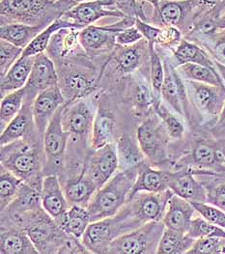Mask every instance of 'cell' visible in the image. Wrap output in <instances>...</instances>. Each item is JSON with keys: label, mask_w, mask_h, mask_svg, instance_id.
<instances>
[{"label": "cell", "mask_w": 225, "mask_h": 254, "mask_svg": "<svg viewBox=\"0 0 225 254\" xmlns=\"http://www.w3.org/2000/svg\"><path fill=\"white\" fill-rule=\"evenodd\" d=\"M46 27L47 25H31L19 22L5 23L0 26V38L24 50Z\"/></svg>", "instance_id": "cell-34"}, {"label": "cell", "mask_w": 225, "mask_h": 254, "mask_svg": "<svg viewBox=\"0 0 225 254\" xmlns=\"http://www.w3.org/2000/svg\"><path fill=\"white\" fill-rule=\"evenodd\" d=\"M174 193L171 190L162 192L140 191L127 201L131 215L141 224L150 221H163L169 201Z\"/></svg>", "instance_id": "cell-14"}, {"label": "cell", "mask_w": 225, "mask_h": 254, "mask_svg": "<svg viewBox=\"0 0 225 254\" xmlns=\"http://www.w3.org/2000/svg\"><path fill=\"white\" fill-rule=\"evenodd\" d=\"M1 254H38L39 252L20 225L4 229L2 227L0 238Z\"/></svg>", "instance_id": "cell-29"}, {"label": "cell", "mask_w": 225, "mask_h": 254, "mask_svg": "<svg viewBox=\"0 0 225 254\" xmlns=\"http://www.w3.org/2000/svg\"><path fill=\"white\" fill-rule=\"evenodd\" d=\"M140 225H142L140 221L131 215L125 204L115 216L91 222L81 241L91 254H108L110 246L115 239Z\"/></svg>", "instance_id": "cell-4"}, {"label": "cell", "mask_w": 225, "mask_h": 254, "mask_svg": "<svg viewBox=\"0 0 225 254\" xmlns=\"http://www.w3.org/2000/svg\"><path fill=\"white\" fill-rule=\"evenodd\" d=\"M142 1L147 2L148 4H150L153 8H154V7H157V6L159 5V3L161 2V0H142Z\"/></svg>", "instance_id": "cell-59"}, {"label": "cell", "mask_w": 225, "mask_h": 254, "mask_svg": "<svg viewBox=\"0 0 225 254\" xmlns=\"http://www.w3.org/2000/svg\"><path fill=\"white\" fill-rule=\"evenodd\" d=\"M117 169H119V161L116 143L93 149L83 167L85 173L94 182L97 189L102 188L112 179Z\"/></svg>", "instance_id": "cell-15"}, {"label": "cell", "mask_w": 225, "mask_h": 254, "mask_svg": "<svg viewBox=\"0 0 225 254\" xmlns=\"http://www.w3.org/2000/svg\"><path fill=\"white\" fill-rule=\"evenodd\" d=\"M164 123L171 139L175 141H182L186 134V127L183 117L174 112L164 102L154 109Z\"/></svg>", "instance_id": "cell-40"}, {"label": "cell", "mask_w": 225, "mask_h": 254, "mask_svg": "<svg viewBox=\"0 0 225 254\" xmlns=\"http://www.w3.org/2000/svg\"><path fill=\"white\" fill-rule=\"evenodd\" d=\"M66 9L57 0H1V24L19 22L50 25L62 17Z\"/></svg>", "instance_id": "cell-3"}, {"label": "cell", "mask_w": 225, "mask_h": 254, "mask_svg": "<svg viewBox=\"0 0 225 254\" xmlns=\"http://www.w3.org/2000/svg\"><path fill=\"white\" fill-rule=\"evenodd\" d=\"M82 28L65 27L55 33L52 38L46 54L56 63L85 55V52L79 42V32Z\"/></svg>", "instance_id": "cell-19"}, {"label": "cell", "mask_w": 225, "mask_h": 254, "mask_svg": "<svg viewBox=\"0 0 225 254\" xmlns=\"http://www.w3.org/2000/svg\"><path fill=\"white\" fill-rule=\"evenodd\" d=\"M146 3L142 0H115V8L124 17L139 18L143 21L150 22V17L145 11Z\"/></svg>", "instance_id": "cell-47"}, {"label": "cell", "mask_w": 225, "mask_h": 254, "mask_svg": "<svg viewBox=\"0 0 225 254\" xmlns=\"http://www.w3.org/2000/svg\"><path fill=\"white\" fill-rule=\"evenodd\" d=\"M169 58L175 68L187 64L193 63L209 67L217 70V65L212 56L209 55L204 48L187 39H183L179 46L173 53H169Z\"/></svg>", "instance_id": "cell-27"}, {"label": "cell", "mask_w": 225, "mask_h": 254, "mask_svg": "<svg viewBox=\"0 0 225 254\" xmlns=\"http://www.w3.org/2000/svg\"><path fill=\"white\" fill-rule=\"evenodd\" d=\"M41 202L43 209L55 220L61 218L70 208L71 205L56 174L47 175L43 179Z\"/></svg>", "instance_id": "cell-23"}, {"label": "cell", "mask_w": 225, "mask_h": 254, "mask_svg": "<svg viewBox=\"0 0 225 254\" xmlns=\"http://www.w3.org/2000/svg\"><path fill=\"white\" fill-rule=\"evenodd\" d=\"M207 130L219 145L225 143V105L219 117L212 123Z\"/></svg>", "instance_id": "cell-51"}, {"label": "cell", "mask_w": 225, "mask_h": 254, "mask_svg": "<svg viewBox=\"0 0 225 254\" xmlns=\"http://www.w3.org/2000/svg\"><path fill=\"white\" fill-rule=\"evenodd\" d=\"M25 102V87L13 91L1 97L0 122L1 130L18 115Z\"/></svg>", "instance_id": "cell-41"}, {"label": "cell", "mask_w": 225, "mask_h": 254, "mask_svg": "<svg viewBox=\"0 0 225 254\" xmlns=\"http://www.w3.org/2000/svg\"><path fill=\"white\" fill-rule=\"evenodd\" d=\"M66 100L58 85L41 92L32 103V111L37 130L44 134L50 121L57 110L66 104Z\"/></svg>", "instance_id": "cell-22"}, {"label": "cell", "mask_w": 225, "mask_h": 254, "mask_svg": "<svg viewBox=\"0 0 225 254\" xmlns=\"http://www.w3.org/2000/svg\"><path fill=\"white\" fill-rule=\"evenodd\" d=\"M134 25L140 31V33L142 34L143 38L148 42L149 46H155L156 45L159 33L161 31V27L156 26L150 22L143 21L139 18L135 19V24Z\"/></svg>", "instance_id": "cell-53"}, {"label": "cell", "mask_w": 225, "mask_h": 254, "mask_svg": "<svg viewBox=\"0 0 225 254\" xmlns=\"http://www.w3.org/2000/svg\"><path fill=\"white\" fill-rule=\"evenodd\" d=\"M93 1H97L100 4H102L105 7H109V8H115V0H93Z\"/></svg>", "instance_id": "cell-56"}, {"label": "cell", "mask_w": 225, "mask_h": 254, "mask_svg": "<svg viewBox=\"0 0 225 254\" xmlns=\"http://www.w3.org/2000/svg\"><path fill=\"white\" fill-rule=\"evenodd\" d=\"M150 49V76L151 86L155 98L154 109L157 108L162 101V87L165 80V65L164 60L155 46H149Z\"/></svg>", "instance_id": "cell-42"}, {"label": "cell", "mask_w": 225, "mask_h": 254, "mask_svg": "<svg viewBox=\"0 0 225 254\" xmlns=\"http://www.w3.org/2000/svg\"><path fill=\"white\" fill-rule=\"evenodd\" d=\"M57 254H91V252L84 246L82 241L76 237L65 234Z\"/></svg>", "instance_id": "cell-50"}, {"label": "cell", "mask_w": 225, "mask_h": 254, "mask_svg": "<svg viewBox=\"0 0 225 254\" xmlns=\"http://www.w3.org/2000/svg\"><path fill=\"white\" fill-rule=\"evenodd\" d=\"M220 149H221V152L223 153V155H224V157H225V144L220 145Z\"/></svg>", "instance_id": "cell-60"}, {"label": "cell", "mask_w": 225, "mask_h": 254, "mask_svg": "<svg viewBox=\"0 0 225 254\" xmlns=\"http://www.w3.org/2000/svg\"><path fill=\"white\" fill-rule=\"evenodd\" d=\"M23 49L5 40L0 41V74L3 76L22 55Z\"/></svg>", "instance_id": "cell-48"}, {"label": "cell", "mask_w": 225, "mask_h": 254, "mask_svg": "<svg viewBox=\"0 0 225 254\" xmlns=\"http://www.w3.org/2000/svg\"><path fill=\"white\" fill-rule=\"evenodd\" d=\"M35 56H20L9 71L1 76L0 91L1 97L13 91L19 90L25 87L32 67Z\"/></svg>", "instance_id": "cell-30"}, {"label": "cell", "mask_w": 225, "mask_h": 254, "mask_svg": "<svg viewBox=\"0 0 225 254\" xmlns=\"http://www.w3.org/2000/svg\"><path fill=\"white\" fill-rule=\"evenodd\" d=\"M56 221L64 232L81 239L91 223V217L87 207L71 205L67 212Z\"/></svg>", "instance_id": "cell-32"}, {"label": "cell", "mask_w": 225, "mask_h": 254, "mask_svg": "<svg viewBox=\"0 0 225 254\" xmlns=\"http://www.w3.org/2000/svg\"><path fill=\"white\" fill-rule=\"evenodd\" d=\"M149 63L150 49L145 39L131 46L116 45L102 68L101 79L108 77L109 81H117L120 78H127Z\"/></svg>", "instance_id": "cell-6"}, {"label": "cell", "mask_w": 225, "mask_h": 254, "mask_svg": "<svg viewBox=\"0 0 225 254\" xmlns=\"http://www.w3.org/2000/svg\"><path fill=\"white\" fill-rule=\"evenodd\" d=\"M200 12L193 0H161L159 5L153 8L150 23L159 27H176L185 37Z\"/></svg>", "instance_id": "cell-12"}, {"label": "cell", "mask_w": 225, "mask_h": 254, "mask_svg": "<svg viewBox=\"0 0 225 254\" xmlns=\"http://www.w3.org/2000/svg\"><path fill=\"white\" fill-rule=\"evenodd\" d=\"M137 176V169L119 170L95 191L87 209L91 222L115 216L127 203Z\"/></svg>", "instance_id": "cell-2"}, {"label": "cell", "mask_w": 225, "mask_h": 254, "mask_svg": "<svg viewBox=\"0 0 225 254\" xmlns=\"http://www.w3.org/2000/svg\"><path fill=\"white\" fill-rule=\"evenodd\" d=\"M166 229L163 221H150L115 239L108 254H157L160 241Z\"/></svg>", "instance_id": "cell-8"}, {"label": "cell", "mask_w": 225, "mask_h": 254, "mask_svg": "<svg viewBox=\"0 0 225 254\" xmlns=\"http://www.w3.org/2000/svg\"><path fill=\"white\" fill-rule=\"evenodd\" d=\"M176 69L185 80H192L201 83L225 87V82L219 72L206 66L187 63L177 67Z\"/></svg>", "instance_id": "cell-39"}, {"label": "cell", "mask_w": 225, "mask_h": 254, "mask_svg": "<svg viewBox=\"0 0 225 254\" xmlns=\"http://www.w3.org/2000/svg\"><path fill=\"white\" fill-rule=\"evenodd\" d=\"M195 242V239L188 233L176 231L167 228L160 241L158 247V254H188Z\"/></svg>", "instance_id": "cell-38"}, {"label": "cell", "mask_w": 225, "mask_h": 254, "mask_svg": "<svg viewBox=\"0 0 225 254\" xmlns=\"http://www.w3.org/2000/svg\"><path fill=\"white\" fill-rule=\"evenodd\" d=\"M65 105L57 110L44 133L45 165L47 168L60 167L67 148L70 133L64 129L62 125V114Z\"/></svg>", "instance_id": "cell-16"}, {"label": "cell", "mask_w": 225, "mask_h": 254, "mask_svg": "<svg viewBox=\"0 0 225 254\" xmlns=\"http://www.w3.org/2000/svg\"><path fill=\"white\" fill-rule=\"evenodd\" d=\"M219 28L220 30H225V11L219 19Z\"/></svg>", "instance_id": "cell-58"}, {"label": "cell", "mask_w": 225, "mask_h": 254, "mask_svg": "<svg viewBox=\"0 0 225 254\" xmlns=\"http://www.w3.org/2000/svg\"><path fill=\"white\" fill-rule=\"evenodd\" d=\"M136 18L124 17L119 21L105 25H88L80 29L79 42L91 59L102 56H110L116 47V35L118 32L133 26Z\"/></svg>", "instance_id": "cell-9"}, {"label": "cell", "mask_w": 225, "mask_h": 254, "mask_svg": "<svg viewBox=\"0 0 225 254\" xmlns=\"http://www.w3.org/2000/svg\"><path fill=\"white\" fill-rule=\"evenodd\" d=\"M55 85H58V73L55 61L46 53L36 55L25 85V102L33 103L41 92Z\"/></svg>", "instance_id": "cell-17"}, {"label": "cell", "mask_w": 225, "mask_h": 254, "mask_svg": "<svg viewBox=\"0 0 225 254\" xmlns=\"http://www.w3.org/2000/svg\"><path fill=\"white\" fill-rule=\"evenodd\" d=\"M193 43L204 48L216 62L225 65V30H219L213 35L200 38Z\"/></svg>", "instance_id": "cell-44"}, {"label": "cell", "mask_w": 225, "mask_h": 254, "mask_svg": "<svg viewBox=\"0 0 225 254\" xmlns=\"http://www.w3.org/2000/svg\"><path fill=\"white\" fill-rule=\"evenodd\" d=\"M56 69L58 86L67 103L88 98L101 84L102 72L87 55L59 62Z\"/></svg>", "instance_id": "cell-1"}, {"label": "cell", "mask_w": 225, "mask_h": 254, "mask_svg": "<svg viewBox=\"0 0 225 254\" xmlns=\"http://www.w3.org/2000/svg\"><path fill=\"white\" fill-rule=\"evenodd\" d=\"M169 190L189 202H207V191L191 168L180 167L170 170Z\"/></svg>", "instance_id": "cell-20"}, {"label": "cell", "mask_w": 225, "mask_h": 254, "mask_svg": "<svg viewBox=\"0 0 225 254\" xmlns=\"http://www.w3.org/2000/svg\"><path fill=\"white\" fill-rule=\"evenodd\" d=\"M1 165L24 183L41 190L42 163L35 147L22 139L1 146Z\"/></svg>", "instance_id": "cell-5"}, {"label": "cell", "mask_w": 225, "mask_h": 254, "mask_svg": "<svg viewBox=\"0 0 225 254\" xmlns=\"http://www.w3.org/2000/svg\"><path fill=\"white\" fill-rule=\"evenodd\" d=\"M196 6L201 11L212 10V9H220L225 11V0H193Z\"/></svg>", "instance_id": "cell-54"}, {"label": "cell", "mask_w": 225, "mask_h": 254, "mask_svg": "<svg viewBox=\"0 0 225 254\" xmlns=\"http://www.w3.org/2000/svg\"><path fill=\"white\" fill-rule=\"evenodd\" d=\"M57 1L66 9V12H67L70 9H72L73 7H75V5L82 3L84 1H87V0H57Z\"/></svg>", "instance_id": "cell-55"}, {"label": "cell", "mask_w": 225, "mask_h": 254, "mask_svg": "<svg viewBox=\"0 0 225 254\" xmlns=\"http://www.w3.org/2000/svg\"><path fill=\"white\" fill-rule=\"evenodd\" d=\"M195 213L196 211L189 201L173 194L169 199L163 222L167 228L188 233Z\"/></svg>", "instance_id": "cell-26"}, {"label": "cell", "mask_w": 225, "mask_h": 254, "mask_svg": "<svg viewBox=\"0 0 225 254\" xmlns=\"http://www.w3.org/2000/svg\"><path fill=\"white\" fill-rule=\"evenodd\" d=\"M170 170L155 169L144 162L137 167V176L129 198L140 191L162 192L169 190Z\"/></svg>", "instance_id": "cell-25"}, {"label": "cell", "mask_w": 225, "mask_h": 254, "mask_svg": "<svg viewBox=\"0 0 225 254\" xmlns=\"http://www.w3.org/2000/svg\"><path fill=\"white\" fill-rule=\"evenodd\" d=\"M194 207L196 213L209 222L225 229V211L209 203L190 202Z\"/></svg>", "instance_id": "cell-49"}, {"label": "cell", "mask_w": 225, "mask_h": 254, "mask_svg": "<svg viewBox=\"0 0 225 254\" xmlns=\"http://www.w3.org/2000/svg\"><path fill=\"white\" fill-rule=\"evenodd\" d=\"M117 155L119 161V170L129 171L137 169L139 164L145 160L138 141L136 142L131 135L124 134L116 142Z\"/></svg>", "instance_id": "cell-35"}, {"label": "cell", "mask_w": 225, "mask_h": 254, "mask_svg": "<svg viewBox=\"0 0 225 254\" xmlns=\"http://www.w3.org/2000/svg\"><path fill=\"white\" fill-rule=\"evenodd\" d=\"M97 187L94 182L82 170L81 174L75 178L66 183L64 187V192L70 205H79L87 207Z\"/></svg>", "instance_id": "cell-33"}, {"label": "cell", "mask_w": 225, "mask_h": 254, "mask_svg": "<svg viewBox=\"0 0 225 254\" xmlns=\"http://www.w3.org/2000/svg\"><path fill=\"white\" fill-rule=\"evenodd\" d=\"M126 86V97L133 107V110L139 115L148 116L154 110L155 98L151 86L149 73L141 70L128 77Z\"/></svg>", "instance_id": "cell-21"}, {"label": "cell", "mask_w": 225, "mask_h": 254, "mask_svg": "<svg viewBox=\"0 0 225 254\" xmlns=\"http://www.w3.org/2000/svg\"><path fill=\"white\" fill-rule=\"evenodd\" d=\"M19 225L27 232L39 254H57L66 234L44 209L23 218Z\"/></svg>", "instance_id": "cell-11"}, {"label": "cell", "mask_w": 225, "mask_h": 254, "mask_svg": "<svg viewBox=\"0 0 225 254\" xmlns=\"http://www.w3.org/2000/svg\"><path fill=\"white\" fill-rule=\"evenodd\" d=\"M23 181L1 165L0 173V206L1 212L16 198Z\"/></svg>", "instance_id": "cell-43"}, {"label": "cell", "mask_w": 225, "mask_h": 254, "mask_svg": "<svg viewBox=\"0 0 225 254\" xmlns=\"http://www.w3.org/2000/svg\"><path fill=\"white\" fill-rule=\"evenodd\" d=\"M193 172L206 189V203L225 211V173L200 170H193Z\"/></svg>", "instance_id": "cell-36"}, {"label": "cell", "mask_w": 225, "mask_h": 254, "mask_svg": "<svg viewBox=\"0 0 225 254\" xmlns=\"http://www.w3.org/2000/svg\"><path fill=\"white\" fill-rule=\"evenodd\" d=\"M173 166L175 169L188 167L193 170L225 173V159L220 145L208 133L207 137L194 138L188 153L182 155Z\"/></svg>", "instance_id": "cell-10"}, {"label": "cell", "mask_w": 225, "mask_h": 254, "mask_svg": "<svg viewBox=\"0 0 225 254\" xmlns=\"http://www.w3.org/2000/svg\"><path fill=\"white\" fill-rule=\"evenodd\" d=\"M95 115L93 106L87 102V98L66 103L62 114V125L70 134L82 137L91 130Z\"/></svg>", "instance_id": "cell-18"}, {"label": "cell", "mask_w": 225, "mask_h": 254, "mask_svg": "<svg viewBox=\"0 0 225 254\" xmlns=\"http://www.w3.org/2000/svg\"><path fill=\"white\" fill-rule=\"evenodd\" d=\"M216 62V61H215ZM216 65H217V69H218V72L221 74L224 82H225V65H223L219 62H216Z\"/></svg>", "instance_id": "cell-57"}, {"label": "cell", "mask_w": 225, "mask_h": 254, "mask_svg": "<svg viewBox=\"0 0 225 254\" xmlns=\"http://www.w3.org/2000/svg\"><path fill=\"white\" fill-rule=\"evenodd\" d=\"M65 27L83 28L75 22L64 18L63 16L56 18L55 21H53L50 25H48L43 31H41L37 36L30 42V44L23 50L22 56H36V55H41L43 53H46L48 46H49L52 38L55 35V33Z\"/></svg>", "instance_id": "cell-37"}, {"label": "cell", "mask_w": 225, "mask_h": 254, "mask_svg": "<svg viewBox=\"0 0 225 254\" xmlns=\"http://www.w3.org/2000/svg\"><path fill=\"white\" fill-rule=\"evenodd\" d=\"M225 254V238L206 237L196 239L188 254Z\"/></svg>", "instance_id": "cell-46"}, {"label": "cell", "mask_w": 225, "mask_h": 254, "mask_svg": "<svg viewBox=\"0 0 225 254\" xmlns=\"http://www.w3.org/2000/svg\"><path fill=\"white\" fill-rule=\"evenodd\" d=\"M35 125L32 103L24 102L23 108L19 114L6 126L1 132V146L7 145L19 139L24 138L29 131H32V126Z\"/></svg>", "instance_id": "cell-31"}, {"label": "cell", "mask_w": 225, "mask_h": 254, "mask_svg": "<svg viewBox=\"0 0 225 254\" xmlns=\"http://www.w3.org/2000/svg\"><path fill=\"white\" fill-rule=\"evenodd\" d=\"M188 234L195 240L206 237L225 238V229L209 222L200 216L192 219Z\"/></svg>", "instance_id": "cell-45"}, {"label": "cell", "mask_w": 225, "mask_h": 254, "mask_svg": "<svg viewBox=\"0 0 225 254\" xmlns=\"http://www.w3.org/2000/svg\"><path fill=\"white\" fill-rule=\"evenodd\" d=\"M115 125L116 121L112 111L102 103L96 111L92 126V149H99L101 147L115 143Z\"/></svg>", "instance_id": "cell-28"}, {"label": "cell", "mask_w": 225, "mask_h": 254, "mask_svg": "<svg viewBox=\"0 0 225 254\" xmlns=\"http://www.w3.org/2000/svg\"><path fill=\"white\" fill-rule=\"evenodd\" d=\"M63 17L81 27L92 25L104 18H124L123 14L116 8L105 7L93 0H87L75 5V7L67 11Z\"/></svg>", "instance_id": "cell-24"}, {"label": "cell", "mask_w": 225, "mask_h": 254, "mask_svg": "<svg viewBox=\"0 0 225 254\" xmlns=\"http://www.w3.org/2000/svg\"><path fill=\"white\" fill-rule=\"evenodd\" d=\"M144 39L140 31L135 25L126 28L116 35V45L118 46H131Z\"/></svg>", "instance_id": "cell-52"}, {"label": "cell", "mask_w": 225, "mask_h": 254, "mask_svg": "<svg viewBox=\"0 0 225 254\" xmlns=\"http://www.w3.org/2000/svg\"><path fill=\"white\" fill-rule=\"evenodd\" d=\"M170 136L159 115L153 110L137 128V141L145 157L154 164H169Z\"/></svg>", "instance_id": "cell-7"}, {"label": "cell", "mask_w": 225, "mask_h": 254, "mask_svg": "<svg viewBox=\"0 0 225 254\" xmlns=\"http://www.w3.org/2000/svg\"><path fill=\"white\" fill-rule=\"evenodd\" d=\"M185 80V79H184ZM191 107L211 125L221 114L225 105V87L185 80Z\"/></svg>", "instance_id": "cell-13"}]
</instances>
